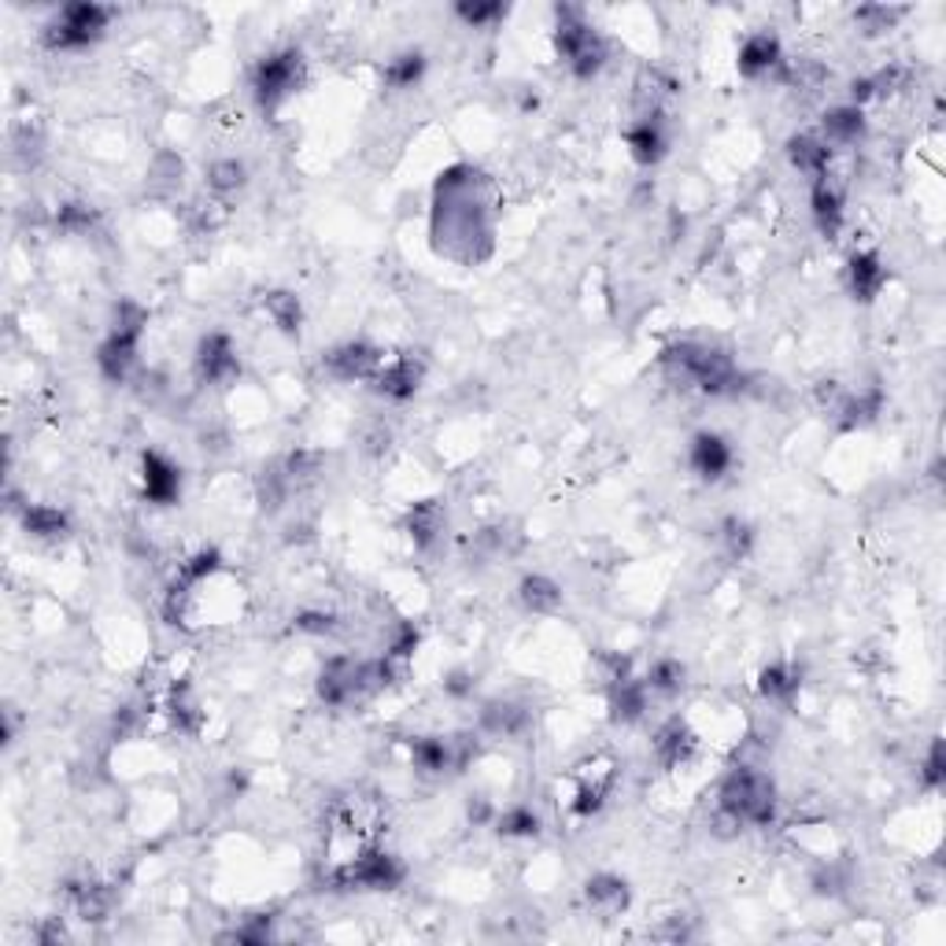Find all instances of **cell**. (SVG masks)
<instances>
[{"instance_id": "1", "label": "cell", "mask_w": 946, "mask_h": 946, "mask_svg": "<svg viewBox=\"0 0 946 946\" xmlns=\"http://www.w3.org/2000/svg\"><path fill=\"white\" fill-rule=\"evenodd\" d=\"M666 378L677 385H688V389H699L703 396H728L744 389V374L736 370L732 355L721 348H710V344L699 341H680L669 344V348L658 355Z\"/></svg>"}, {"instance_id": "2", "label": "cell", "mask_w": 946, "mask_h": 946, "mask_svg": "<svg viewBox=\"0 0 946 946\" xmlns=\"http://www.w3.org/2000/svg\"><path fill=\"white\" fill-rule=\"evenodd\" d=\"M777 821V788L766 772L736 766L717 788V825L769 828Z\"/></svg>"}, {"instance_id": "3", "label": "cell", "mask_w": 946, "mask_h": 946, "mask_svg": "<svg viewBox=\"0 0 946 946\" xmlns=\"http://www.w3.org/2000/svg\"><path fill=\"white\" fill-rule=\"evenodd\" d=\"M555 48L558 56L566 59V67L574 70L577 78H596L599 70L606 67V41L588 26V19L581 8L574 4H558L555 8Z\"/></svg>"}, {"instance_id": "4", "label": "cell", "mask_w": 946, "mask_h": 946, "mask_svg": "<svg viewBox=\"0 0 946 946\" xmlns=\"http://www.w3.org/2000/svg\"><path fill=\"white\" fill-rule=\"evenodd\" d=\"M407 880V866L389 850H363L322 877L330 891H392Z\"/></svg>"}, {"instance_id": "5", "label": "cell", "mask_w": 946, "mask_h": 946, "mask_svg": "<svg viewBox=\"0 0 946 946\" xmlns=\"http://www.w3.org/2000/svg\"><path fill=\"white\" fill-rule=\"evenodd\" d=\"M111 15H115L111 8L93 4V0L64 4L53 23L41 30V41H45L48 53H81V48L97 45V41L104 37Z\"/></svg>"}, {"instance_id": "6", "label": "cell", "mask_w": 946, "mask_h": 946, "mask_svg": "<svg viewBox=\"0 0 946 946\" xmlns=\"http://www.w3.org/2000/svg\"><path fill=\"white\" fill-rule=\"evenodd\" d=\"M303 81V56L297 48H281V53L263 56L256 70H252V93L263 111H274L285 104Z\"/></svg>"}, {"instance_id": "7", "label": "cell", "mask_w": 946, "mask_h": 946, "mask_svg": "<svg viewBox=\"0 0 946 946\" xmlns=\"http://www.w3.org/2000/svg\"><path fill=\"white\" fill-rule=\"evenodd\" d=\"M422 378H425V359H422V355H414V352H403V355L385 359L381 370L370 378V385H374V392L385 396V400L403 403V400H411V396L422 389Z\"/></svg>"}, {"instance_id": "8", "label": "cell", "mask_w": 946, "mask_h": 946, "mask_svg": "<svg viewBox=\"0 0 946 946\" xmlns=\"http://www.w3.org/2000/svg\"><path fill=\"white\" fill-rule=\"evenodd\" d=\"M385 352L370 341H344L333 352H325V370L337 381H370L381 370Z\"/></svg>"}, {"instance_id": "9", "label": "cell", "mask_w": 946, "mask_h": 946, "mask_svg": "<svg viewBox=\"0 0 946 946\" xmlns=\"http://www.w3.org/2000/svg\"><path fill=\"white\" fill-rule=\"evenodd\" d=\"M197 378L208 381V385H230L241 378V359H237V348L226 333H208L200 337L197 344Z\"/></svg>"}, {"instance_id": "10", "label": "cell", "mask_w": 946, "mask_h": 946, "mask_svg": "<svg viewBox=\"0 0 946 946\" xmlns=\"http://www.w3.org/2000/svg\"><path fill=\"white\" fill-rule=\"evenodd\" d=\"M141 485H145V500L170 507V503H178V496H181V470L167 455L145 452L141 455Z\"/></svg>"}, {"instance_id": "11", "label": "cell", "mask_w": 946, "mask_h": 946, "mask_svg": "<svg viewBox=\"0 0 946 946\" xmlns=\"http://www.w3.org/2000/svg\"><path fill=\"white\" fill-rule=\"evenodd\" d=\"M625 145H628V152H633V159L639 163V167H655V163H663L666 152H669V134H666L663 115L636 119L633 126L625 130Z\"/></svg>"}, {"instance_id": "12", "label": "cell", "mask_w": 946, "mask_h": 946, "mask_svg": "<svg viewBox=\"0 0 946 946\" xmlns=\"http://www.w3.org/2000/svg\"><path fill=\"white\" fill-rule=\"evenodd\" d=\"M688 466L695 470L703 481H721L732 470V447L725 436L717 433H695L688 447Z\"/></svg>"}, {"instance_id": "13", "label": "cell", "mask_w": 946, "mask_h": 946, "mask_svg": "<svg viewBox=\"0 0 946 946\" xmlns=\"http://www.w3.org/2000/svg\"><path fill=\"white\" fill-rule=\"evenodd\" d=\"M137 348H141V337H134V333L111 330L104 337V344L97 348L100 374H104L108 381H115V385L130 381V374H134V366H137Z\"/></svg>"}, {"instance_id": "14", "label": "cell", "mask_w": 946, "mask_h": 946, "mask_svg": "<svg viewBox=\"0 0 946 946\" xmlns=\"http://www.w3.org/2000/svg\"><path fill=\"white\" fill-rule=\"evenodd\" d=\"M739 75L744 78H761V75H777V67L784 64V48H780L777 34H750L744 45H739Z\"/></svg>"}, {"instance_id": "15", "label": "cell", "mask_w": 946, "mask_h": 946, "mask_svg": "<svg viewBox=\"0 0 946 946\" xmlns=\"http://www.w3.org/2000/svg\"><path fill=\"white\" fill-rule=\"evenodd\" d=\"M788 159H791V167L802 170V175L825 178V175H832V159H836V152H832V145L821 134H791L788 137Z\"/></svg>"}, {"instance_id": "16", "label": "cell", "mask_w": 946, "mask_h": 946, "mask_svg": "<svg viewBox=\"0 0 946 946\" xmlns=\"http://www.w3.org/2000/svg\"><path fill=\"white\" fill-rule=\"evenodd\" d=\"M810 215L817 222V230L825 237H839L843 230V189L832 181V175L825 178H813V189H810Z\"/></svg>"}, {"instance_id": "17", "label": "cell", "mask_w": 946, "mask_h": 946, "mask_svg": "<svg viewBox=\"0 0 946 946\" xmlns=\"http://www.w3.org/2000/svg\"><path fill=\"white\" fill-rule=\"evenodd\" d=\"M647 699H650L647 680L625 677V680H617V685H610L606 688L610 721H614V725H633V721L647 714Z\"/></svg>"}, {"instance_id": "18", "label": "cell", "mask_w": 946, "mask_h": 946, "mask_svg": "<svg viewBox=\"0 0 946 946\" xmlns=\"http://www.w3.org/2000/svg\"><path fill=\"white\" fill-rule=\"evenodd\" d=\"M847 281H850L854 300L872 303L883 292V285H888V267H883V259L877 252H854L847 263Z\"/></svg>"}, {"instance_id": "19", "label": "cell", "mask_w": 946, "mask_h": 946, "mask_svg": "<svg viewBox=\"0 0 946 946\" xmlns=\"http://www.w3.org/2000/svg\"><path fill=\"white\" fill-rule=\"evenodd\" d=\"M695 747H699L695 732H691L680 717L666 721V725L658 728V736H655V758L663 761L666 769H680V766H688L691 755H695Z\"/></svg>"}, {"instance_id": "20", "label": "cell", "mask_w": 946, "mask_h": 946, "mask_svg": "<svg viewBox=\"0 0 946 946\" xmlns=\"http://www.w3.org/2000/svg\"><path fill=\"white\" fill-rule=\"evenodd\" d=\"M821 137L828 145H858L866 137V111L854 108V104H839V108H828L821 115Z\"/></svg>"}, {"instance_id": "21", "label": "cell", "mask_w": 946, "mask_h": 946, "mask_svg": "<svg viewBox=\"0 0 946 946\" xmlns=\"http://www.w3.org/2000/svg\"><path fill=\"white\" fill-rule=\"evenodd\" d=\"M883 411V392L880 389H861V392H847L839 400L836 414L839 430H861V425L877 422V414Z\"/></svg>"}, {"instance_id": "22", "label": "cell", "mask_w": 946, "mask_h": 946, "mask_svg": "<svg viewBox=\"0 0 946 946\" xmlns=\"http://www.w3.org/2000/svg\"><path fill=\"white\" fill-rule=\"evenodd\" d=\"M585 899L596 913L614 917V913L628 910V883L622 877H614V872H599V877L585 883Z\"/></svg>"}, {"instance_id": "23", "label": "cell", "mask_w": 946, "mask_h": 946, "mask_svg": "<svg viewBox=\"0 0 946 946\" xmlns=\"http://www.w3.org/2000/svg\"><path fill=\"white\" fill-rule=\"evenodd\" d=\"M802 688V669L791 666V663H772L758 674V691L761 699H769V703H795Z\"/></svg>"}, {"instance_id": "24", "label": "cell", "mask_w": 946, "mask_h": 946, "mask_svg": "<svg viewBox=\"0 0 946 946\" xmlns=\"http://www.w3.org/2000/svg\"><path fill=\"white\" fill-rule=\"evenodd\" d=\"M19 522H23L26 533L37 536V541H59V536H67V528H70L67 511L48 507V503H26L23 511H19Z\"/></svg>"}, {"instance_id": "25", "label": "cell", "mask_w": 946, "mask_h": 946, "mask_svg": "<svg viewBox=\"0 0 946 946\" xmlns=\"http://www.w3.org/2000/svg\"><path fill=\"white\" fill-rule=\"evenodd\" d=\"M444 533V511L441 503L425 500V503H414V511L407 514V536L419 552H430V547L441 541Z\"/></svg>"}, {"instance_id": "26", "label": "cell", "mask_w": 946, "mask_h": 946, "mask_svg": "<svg viewBox=\"0 0 946 946\" xmlns=\"http://www.w3.org/2000/svg\"><path fill=\"white\" fill-rule=\"evenodd\" d=\"M481 728L492 732V736H522L528 728V710L517 703H507V699H496V703H485L481 710Z\"/></svg>"}, {"instance_id": "27", "label": "cell", "mask_w": 946, "mask_h": 946, "mask_svg": "<svg viewBox=\"0 0 946 946\" xmlns=\"http://www.w3.org/2000/svg\"><path fill=\"white\" fill-rule=\"evenodd\" d=\"M517 599H522V606L533 610V614H555V610L563 606V588L544 574H528L522 577V585H517Z\"/></svg>"}, {"instance_id": "28", "label": "cell", "mask_w": 946, "mask_h": 946, "mask_svg": "<svg viewBox=\"0 0 946 946\" xmlns=\"http://www.w3.org/2000/svg\"><path fill=\"white\" fill-rule=\"evenodd\" d=\"M411 766L419 769V772L455 769L452 739H444V736H414V739H411Z\"/></svg>"}, {"instance_id": "29", "label": "cell", "mask_w": 946, "mask_h": 946, "mask_svg": "<svg viewBox=\"0 0 946 946\" xmlns=\"http://www.w3.org/2000/svg\"><path fill=\"white\" fill-rule=\"evenodd\" d=\"M263 311L270 314V322L278 325L281 333L297 337L300 325H303V308H300V297L297 292H285V289H274L263 297Z\"/></svg>"}, {"instance_id": "30", "label": "cell", "mask_w": 946, "mask_h": 946, "mask_svg": "<svg viewBox=\"0 0 946 946\" xmlns=\"http://www.w3.org/2000/svg\"><path fill=\"white\" fill-rule=\"evenodd\" d=\"M167 714H170V725L186 736H197L200 725H203V714H200V703L192 695L189 685H175L170 688V699H167Z\"/></svg>"}, {"instance_id": "31", "label": "cell", "mask_w": 946, "mask_h": 946, "mask_svg": "<svg viewBox=\"0 0 946 946\" xmlns=\"http://www.w3.org/2000/svg\"><path fill=\"white\" fill-rule=\"evenodd\" d=\"M425 75V53L411 48V53H400L396 59H389L385 67V86L389 89H414Z\"/></svg>"}, {"instance_id": "32", "label": "cell", "mask_w": 946, "mask_h": 946, "mask_svg": "<svg viewBox=\"0 0 946 946\" xmlns=\"http://www.w3.org/2000/svg\"><path fill=\"white\" fill-rule=\"evenodd\" d=\"M496 832L507 839H533L541 836V813L533 806H511L496 817Z\"/></svg>"}, {"instance_id": "33", "label": "cell", "mask_w": 946, "mask_h": 946, "mask_svg": "<svg viewBox=\"0 0 946 946\" xmlns=\"http://www.w3.org/2000/svg\"><path fill=\"white\" fill-rule=\"evenodd\" d=\"M685 677H688V669L677 663V658H658L655 666L647 669V688H650V695H677L680 688H685Z\"/></svg>"}, {"instance_id": "34", "label": "cell", "mask_w": 946, "mask_h": 946, "mask_svg": "<svg viewBox=\"0 0 946 946\" xmlns=\"http://www.w3.org/2000/svg\"><path fill=\"white\" fill-rule=\"evenodd\" d=\"M244 181H248V167H244L241 159H219L208 167V189L215 192V197H230Z\"/></svg>"}, {"instance_id": "35", "label": "cell", "mask_w": 946, "mask_h": 946, "mask_svg": "<svg viewBox=\"0 0 946 946\" xmlns=\"http://www.w3.org/2000/svg\"><path fill=\"white\" fill-rule=\"evenodd\" d=\"M281 466V474H285V481H289L292 488H300V485H308V481H314V477H319V470H322V455L319 452H289L285 455V459L278 463Z\"/></svg>"}, {"instance_id": "36", "label": "cell", "mask_w": 946, "mask_h": 946, "mask_svg": "<svg viewBox=\"0 0 946 946\" xmlns=\"http://www.w3.org/2000/svg\"><path fill=\"white\" fill-rule=\"evenodd\" d=\"M455 15H459L466 26L485 30L507 19V4H492V0H459V4H455Z\"/></svg>"}, {"instance_id": "37", "label": "cell", "mask_w": 946, "mask_h": 946, "mask_svg": "<svg viewBox=\"0 0 946 946\" xmlns=\"http://www.w3.org/2000/svg\"><path fill=\"white\" fill-rule=\"evenodd\" d=\"M97 222H100V215L89 208V203H81V200H70V203H64V208L56 211V226L64 233H78V237L93 233Z\"/></svg>"}, {"instance_id": "38", "label": "cell", "mask_w": 946, "mask_h": 946, "mask_svg": "<svg viewBox=\"0 0 946 946\" xmlns=\"http://www.w3.org/2000/svg\"><path fill=\"white\" fill-rule=\"evenodd\" d=\"M721 541H725V552L728 558H747L750 555V544H755V528H750L744 517H725L721 522Z\"/></svg>"}, {"instance_id": "39", "label": "cell", "mask_w": 946, "mask_h": 946, "mask_svg": "<svg viewBox=\"0 0 946 946\" xmlns=\"http://www.w3.org/2000/svg\"><path fill=\"white\" fill-rule=\"evenodd\" d=\"M906 15V8H883V4H866L854 12V23H858L866 34H883V30H891L899 19Z\"/></svg>"}, {"instance_id": "40", "label": "cell", "mask_w": 946, "mask_h": 946, "mask_svg": "<svg viewBox=\"0 0 946 946\" xmlns=\"http://www.w3.org/2000/svg\"><path fill=\"white\" fill-rule=\"evenodd\" d=\"M292 628L308 636H330V633H337V614H330V610H300V614L292 617Z\"/></svg>"}, {"instance_id": "41", "label": "cell", "mask_w": 946, "mask_h": 946, "mask_svg": "<svg viewBox=\"0 0 946 946\" xmlns=\"http://www.w3.org/2000/svg\"><path fill=\"white\" fill-rule=\"evenodd\" d=\"M921 780H924V788H928V791H939V788H943V780H946L943 739H932L928 758H924V766H921Z\"/></svg>"}, {"instance_id": "42", "label": "cell", "mask_w": 946, "mask_h": 946, "mask_svg": "<svg viewBox=\"0 0 946 946\" xmlns=\"http://www.w3.org/2000/svg\"><path fill=\"white\" fill-rule=\"evenodd\" d=\"M219 939H230V943H267L270 939V917H256V921L241 924V928L219 935Z\"/></svg>"}, {"instance_id": "43", "label": "cell", "mask_w": 946, "mask_h": 946, "mask_svg": "<svg viewBox=\"0 0 946 946\" xmlns=\"http://www.w3.org/2000/svg\"><path fill=\"white\" fill-rule=\"evenodd\" d=\"M474 688H477V677L470 674V669H455V674H447V680H444V691L452 699H470Z\"/></svg>"}, {"instance_id": "44", "label": "cell", "mask_w": 946, "mask_h": 946, "mask_svg": "<svg viewBox=\"0 0 946 946\" xmlns=\"http://www.w3.org/2000/svg\"><path fill=\"white\" fill-rule=\"evenodd\" d=\"M34 939L41 943V946H53V943H64L67 939V928H64V921L59 917H48L45 924H41V928L34 932Z\"/></svg>"}]
</instances>
